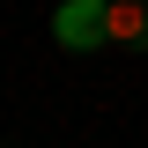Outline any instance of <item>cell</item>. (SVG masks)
<instances>
[{
	"mask_svg": "<svg viewBox=\"0 0 148 148\" xmlns=\"http://www.w3.org/2000/svg\"><path fill=\"white\" fill-rule=\"evenodd\" d=\"M52 37L67 45V52H96V45H111V37H104V0H59Z\"/></svg>",
	"mask_w": 148,
	"mask_h": 148,
	"instance_id": "6da1fadb",
	"label": "cell"
},
{
	"mask_svg": "<svg viewBox=\"0 0 148 148\" xmlns=\"http://www.w3.org/2000/svg\"><path fill=\"white\" fill-rule=\"evenodd\" d=\"M104 37L126 52H148V0H104Z\"/></svg>",
	"mask_w": 148,
	"mask_h": 148,
	"instance_id": "7a4b0ae2",
	"label": "cell"
}]
</instances>
